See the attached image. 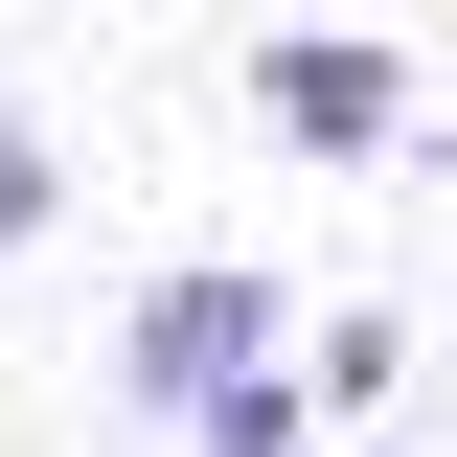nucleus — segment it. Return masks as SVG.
<instances>
[{
    "mask_svg": "<svg viewBox=\"0 0 457 457\" xmlns=\"http://www.w3.org/2000/svg\"><path fill=\"white\" fill-rule=\"evenodd\" d=\"M114 366H137V411H206L228 366H275V275H252V252H183V275L137 297V343H114Z\"/></svg>",
    "mask_w": 457,
    "mask_h": 457,
    "instance_id": "f257e3e1",
    "label": "nucleus"
},
{
    "mask_svg": "<svg viewBox=\"0 0 457 457\" xmlns=\"http://www.w3.org/2000/svg\"><path fill=\"white\" fill-rule=\"evenodd\" d=\"M252 92H275L297 161H389V137H411V69L366 46V23H275V46H252Z\"/></svg>",
    "mask_w": 457,
    "mask_h": 457,
    "instance_id": "f03ea898",
    "label": "nucleus"
},
{
    "mask_svg": "<svg viewBox=\"0 0 457 457\" xmlns=\"http://www.w3.org/2000/svg\"><path fill=\"white\" fill-rule=\"evenodd\" d=\"M297 435H320V389H297V366H228V389L183 411V457H297Z\"/></svg>",
    "mask_w": 457,
    "mask_h": 457,
    "instance_id": "7ed1b4c3",
    "label": "nucleus"
},
{
    "mask_svg": "<svg viewBox=\"0 0 457 457\" xmlns=\"http://www.w3.org/2000/svg\"><path fill=\"white\" fill-rule=\"evenodd\" d=\"M46 206H69V161H46V137H23V114H0V275L46 252Z\"/></svg>",
    "mask_w": 457,
    "mask_h": 457,
    "instance_id": "20e7f679",
    "label": "nucleus"
}]
</instances>
